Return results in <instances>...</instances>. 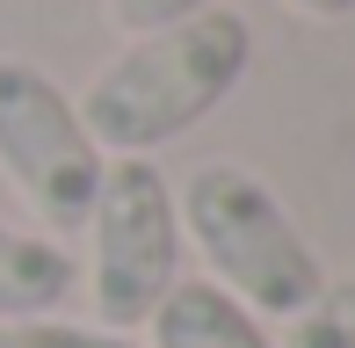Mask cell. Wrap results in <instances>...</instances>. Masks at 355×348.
<instances>
[{
    "label": "cell",
    "instance_id": "1",
    "mask_svg": "<svg viewBox=\"0 0 355 348\" xmlns=\"http://www.w3.org/2000/svg\"><path fill=\"white\" fill-rule=\"evenodd\" d=\"M254 29L232 8H203L174 29L131 37L87 87H80V123L102 146V160H145V153L189 138L203 116H218V102H232V87L247 80Z\"/></svg>",
    "mask_w": 355,
    "mask_h": 348
},
{
    "label": "cell",
    "instance_id": "2",
    "mask_svg": "<svg viewBox=\"0 0 355 348\" xmlns=\"http://www.w3.org/2000/svg\"><path fill=\"white\" fill-rule=\"evenodd\" d=\"M174 218H182V240L203 254V276L225 297H239L254 320H297L327 290L312 240L297 232V218L283 211V196L261 174L232 160L196 167L189 189L174 196Z\"/></svg>",
    "mask_w": 355,
    "mask_h": 348
},
{
    "label": "cell",
    "instance_id": "3",
    "mask_svg": "<svg viewBox=\"0 0 355 348\" xmlns=\"http://www.w3.org/2000/svg\"><path fill=\"white\" fill-rule=\"evenodd\" d=\"M182 218L153 160H109L87 211V312L109 334L145 327L182 283Z\"/></svg>",
    "mask_w": 355,
    "mask_h": 348
},
{
    "label": "cell",
    "instance_id": "4",
    "mask_svg": "<svg viewBox=\"0 0 355 348\" xmlns=\"http://www.w3.org/2000/svg\"><path fill=\"white\" fill-rule=\"evenodd\" d=\"M0 174L44 225H87L102 189V146L87 138L73 94L29 58H0Z\"/></svg>",
    "mask_w": 355,
    "mask_h": 348
},
{
    "label": "cell",
    "instance_id": "5",
    "mask_svg": "<svg viewBox=\"0 0 355 348\" xmlns=\"http://www.w3.org/2000/svg\"><path fill=\"white\" fill-rule=\"evenodd\" d=\"M145 327H153V348H276V334L211 276H182Z\"/></svg>",
    "mask_w": 355,
    "mask_h": 348
},
{
    "label": "cell",
    "instance_id": "6",
    "mask_svg": "<svg viewBox=\"0 0 355 348\" xmlns=\"http://www.w3.org/2000/svg\"><path fill=\"white\" fill-rule=\"evenodd\" d=\"M73 254L44 232H15L0 225V327H22V320H51L58 305L73 297Z\"/></svg>",
    "mask_w": 355,
    "mask_h": 348
},
{
    "label": "cell",
    "instance_id": "7",
    "mask_svg": "<svg viewBox=\"0 0 355 348\" xmlns=\"http://www.w3.org/2000/svg\"><path fill=\"white\" fill-rule=\"evenodd\" d=\"M283 327L290 334L276 348H355V276L327 283V290H319L297 320H283Z\"/></svg>",
    "mask_w": 355,
    "mask_h": 348
},
{
    "label": "cell",
    "instance_id": "8",
    "mask_svg": "<svg viewBox=\"0 0 355 348\" xmlns=\"http://www.w3.org/2000/svg\"><path fill=\"white\" fill-rule=\"evenodd\" d=\"M203 8H218V0H109V29L116 37H153V29H174Z\"/></svg>",
    "mask_w": 355,
    "mask_h": 348
},
{
    "label": "cell",
    "instance_id": "9",
    "mask_svg": "<svg viewBox=\"0 0 355 348\" xmlns=\"http://www.w3.org/2000/svg\"><path fill=\"white\" fill-rule=\"evenodd\" d=\"M15 348H138L131 334H109V327H66V320H22L8 327Z\"/></svg>",
    "mask_w": 355,
    "mask_h": 348
},
{
    "label": "cell",
    "instance_id": "10",
    "mask_svg": "<svg viewBox=\"0 0 355 348\" xmlns=\"http://www.w3.org/2000/svg\"><path fill=\"white\" fill-rule=\"evenodd\" d=\"M290 15H312V22H341V15H355V0H283Z\"/></svg>",
    "mask_w": 355,
    "mask_h": 348
},
{
    "label": "cell",
    "instance_id": "11",
    "mask_svg": "<svg viewBox=\"0 0 355 348\" xmlns=\"http://www.w3.org/2000/svg\"><path fill=\"white\" fill-rule=\"evenodd\" d=\"M0 348H15V334H8V327H0Z\"/></svg>",
    "mask_w": 355,
    "mask_h": 348
}]
</instances>
